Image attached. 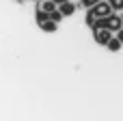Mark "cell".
Here are the masks:
<instances>
[{"instance_id":"cell-1","label":"cell","mask_w":123,"mask_h":121,"mask_svg":"<svg viewBox=\"0 0 123 121\" xmlns=\"http://www.w3.org/2000/svg\"><path fill=\"white\" fill-rule=\"evenodd\" d=\"M89 11H91V13L95 15V17H108V15L112 13L110 4H108V2H104V0H99L97 4H93V6L89 9Z\"/></svg>"},{"instance_id":"cell-2","label":"cell","mask_w":123,"mask_h":121,"mask_svg":"<svg viewBox=\"0 0 123 121\" xmlns=\"http://www.w3.org/2000/svg\"><path fill=\"white\" fill-rule=\"evenodd\" d=\"M104 22H106V26H104V28H108L110 32H117L119 28H123L121 17H119V15H115V13H110L108 17H104Z\"/></svg>"},{"instance_id":"cell-3","label":"cell","mask_w":123,"mask_h":121,"mask_svg":"<svg viewBox=\"0 0 123 121\" xmlns=\"http://www.w3.org/2000/svg\"><path fill=\"white\" fill-rule=\"evenodd\" d=\"M110 37H112V32H110L108 28H97V30H93V39H95L99 45H106V43L110 41Z\"/></svg>"},{"instance_id":"cell-4","label":"cell","mask_w":123,"mask_h":121,"mask_svg":"<svg viewBox=\"0 0 123 121\" xmlns=\"http://www.w3.org/2000/svg\"><path fill=\"white\" fill-rule=\"evenodd\" d=\"M58 11H61V15H63V17H69V15H74L76 4L67 0V2H63V4H58Z\"/></svg>"},{"instance_id":"cell-5","label":"cell","mask_w":123,"mask_h":121,"mask_svg":"<svg viewBox=\"0 0 123 121\" xmlns=\"http://www.w3.org/2000/svg\"><path fill=\"white\" fill-rule=\"evenodd\" d=\"M39 28H41L43 32H54V30L58 28V24H56V22H52V19H45V22H43Z\"/></svg>"},{"instance_id":"cell-6","label":"cell","mask_w":123,"mask_h":121,"mask_svg":"<svg viewBox=\"0 0 123 121\" xmlns=\"http://www.w3.org/2000/svg\"><path fill=\"white\" fill-rule=\"evenodd\" d=\"M37 2H39V0H37ZM37 6H39L41 11H45V13H50V11H54V9H56V4H54L52 0H43V2H39Z\"/></svg>"},{"instance_id":"cell-7","label":"cell","mask_w":123,"mask_h":121,"mask_svg":"<svg viewBox=\"0 0 123 121\" xmlns=\"http://www.w3.org/2000/svg\"><path fill=\"white\" fill-rule=\"evenodd\" d=\"M45 19H48V13H45V11H41V9L37 6V9H35V22H37V26H41Z\"/></svg>"},{"instance_id":"cell-8","label":"cell","mask_w":123,"mask_h":121,"mask_svg":"<svg viewBox=\"0 0 123 121\" xmlns=\"http://www.w3.org/2000/svg\"><path fill=\"white\" fill-rule=\"evenodd\" d=\"M106 48H108V50H110V52H119V50H121V41H119V39H117V37H115V39H112V37H110V41H108V43H106Z\"/></svg>"},{"instance_id":"cell-9","label":"cell","mask_w":123,"mask_h":121,"mask_svg":"<svg viewBox=\"0 0 123 121\" xmlns=\"http://www.w3.org/2000/svg\"><path fill=\"white\" fill-rule=\"evenodd\" d=\"M48 19H52V22H56V24H58V22L63 19V15H61V11H58V6H56L54 11H50V13H48Z\"/></svg>"},{"instance_id":"cell-10","label":"cell","mask_w":123,"mask_h":121,"mask_svg":"<svg viewBox=\"0 0 123 121\" xmlns=\"http://www.w3.org/2000/svg\"><path fill=\"white\" fill-rule=\"evenodd\" d=\"M112 11H123V0H106Z\"/></svg>"},{"instance_id":"cell-11","label":"cell","mask_w":123,"mask_h":121,"mask_svg":"<svg viewBox=\"0 0 123 121\" xmlns=\"http://www.w3.org/2000/svg\"><path fill=\"white\" fill-rule=\"evenodd\" d=\"M97 2H99V0H80V4H82L84 9H91V6H93V4H97Z\"/></svg>"},{"instance_id":"cell-12","label":"cell","mask_w":123,"mask_h":121,"mask_svg":"<svg viewBox=\"0 0 123 121\" xmlns=\"http://www.w3.org/2000/svg\"><path fill=\"white\" fill-rule=\"evenodd\" d=\"M84 19H86V26H93V22H95V15H93L91 11H86V17H84Z\"/></svg>"},{"instance_id":"cell-13","label":"cell","mask_w":123,"mask_h":121,"mask_svg":"<svg viewBox=\"0 0 123 121\" xmlns=\"http://www.w3.org/2000/svg\"><path fill=\"white\" fill-rule=\"evenodd\" d=\"M117 39L121 41V45H123V28H119V30H117Z\"/></svg>"},{"instance_id":"cell-14","label":"cell","mask_w":123,"mask_h":121,"mask_svg":"<svg viewBox=\"0 0 123 121\" xmlns=\"http://www.w3.org/2000/svg\"><path fill=\"white\" fill-rule=\"evenodd\" d=\"M52 2H54V4L58 6V4H63V2H67V0H52Z\"/></svg>"},{"instance_id":"cell-15","label":"cell","mask_w":123,"mask_h":121,"mask_svg":"<svg viewBox=\"0 0 123 121\" xmlns=\"http://www.w3.org/2000/svg\"><path fill=\"white\" fill-rule=\"evenodd\" d=\"M119 17H121V24H123V11H121V15H119Z\"/></svg>"},{"instance_id":"cell-16","label":"cell","mask_w":123,"mask_h":121,"mask_svg":"<svg viewBox=\"0 0 123 121\" xmlns=\"http://www.w3.org/2000/svg\"><path fill=\"white\" fill-rule=\"evenodd\" d=\"M17 2H26V0H17Z\"/></svg>"}]
</instances>
